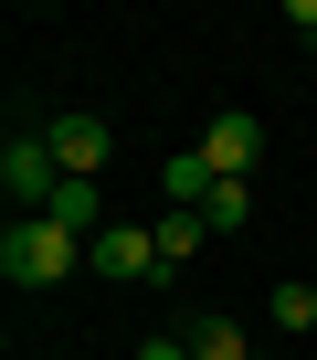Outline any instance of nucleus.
Here are the masks:
<instances>
[{"label":"nucleus","instance_id":"nucleus-1","mask_svg":"<svg viewBox=\"0 0 317 360\" xmlns=\"http://www.w3.org/2000/svg\"><path fill=\"white\" fill-rule=\"evenodd\" d=\"M85 265V244L64 233V223H43V212H11V233H0V276L11 286H64Z\"/></svg>","mask_w":317,"mask_h":360},{"label":"nucleus","instance_id":"nucleus-2","mask_svg":"<svg viewBox=\"0 0 317 360\" xmlns=\"http://www.w3.org/2000/svg\"><path fill=\"white\" fill-rule=\"evenodd\" d=\"M0 180H11V202H22V212H43V202L64 191L53 138H43V127H11V148H0Z\"/></svg>","mask_w":317,"mask_h":360},{"label":"nucleus","instance_id":"nucleus-3","mask_svg":"<svg viewBox=\"0 0 317 360\" xmlns=\"http://www.w3.org/2000/svg\"><path fill=\"white\" fill-rule=\"evenodd\" d=\"M85 265H95L106 286H148V276H158V244H148V223H106V233L85 244Z\"/></svg>","mask_w":317,"mask_h":360},{"label":"nucleus","instance_id":"nucleus-4","mask_svg":"<svg viewBox=\"0 0 317 360\" xmlns=\"http://www.w3.org/2000/svg\"><path fill=\"white\" fill-rule=\"evenodd\" d=\"M201 159H212L222 180H254V159H264V117H243V106H222V117L201 127Z\"/></svg>","mask_w":317,"mask_h":360},{"label":"nucleus","instance_id":"nucleus-5","mask_svg":"<svg viewBox=\"0 0 317 360\" xmlns=\"http://www.w3.org/2000/svg\"><path fill=\"white\" fill-rule=\"evenodd\" d=\"M43 138H53V159H64V180H95V169L116 159V138H106V117H43Z\"/></svg>","mask_w":317,"mask_h":360},{"label":"nucleus","instance_id":"nucleus-6","mask_svg":"<svg viewBox=\"0 0 317 360\" xmlns=\"http://www.w3.org/2000/svg\"><path fill=\"white\" fill-rule=\"evenodd\" d=\"M158 191H170V212H201V202L222 191V169H212L201 148H170V159H158Z\"/></svg>","mask_w":317,"mask_h":360},{"label":"nucleus","instance_id":"nucleus-7","mask_svg":"<svg viewBox=\"0 0 317 360\" xmlns=\"http://www.w3.org/2000/svg\"><path fill=\"white\" fill-rule=\"evenodd\" d=\"M43 223H64L74 244H95V233H106V191H95V180H64V191L43 202Z\"/></svg>","mask_w":317,"mask_h":360},{"label":"nucleus","instance_id":"nucleus-8","mask_svg":"<svg viewBox=\"0 0 317 360\" xmlns=\"http://www.w3.org/2000/svg\"><path fill=\"white\" fill-rule=\"evenodd\" d=\"M201 233H212L201 212H158V223H148V244H158V276H180V265L201 255Z\"/></svg>","mask_w":317,"mask_h":360},{"label":"nucleus","instance_id":"nucleus-9","mask_svg":"<svg viewBox=\"0 0 317 360\" xmlns=\"http://www.w3.org/2000/svg\"><path fill=\"white\" fill-rule=\"evenodd\" d=\"M191 360H254L243 318H191Z\"/></svg>","mask_w":317,"mask_h":360},{"label":"nucleus","instance_id":"nucleus-10","mask_svg":"<svg viewBox=\"0 0 317 360\" xmlns=\"http://www.w3.org/2000/svg\"><path fill=\"white\" fill-rule=\"evenodd\" d=\"M243 212H254V180H222V191H212V202H201V223H212V233H233V223H243Z\"/></svg>","mask_w":317,"mask_h":360},{"label":"nucleus","instance_id":"nucleus-11","mask_svg":"<svg viewBox=\"0 0 317 360\" xmlns=\"http://www.w3.org/2000/svg\"><path fill=\"white\" fill-rule=\"evenodd\" d=\"M275 328H317V286H275Z\"/></svg>","mask_w":317,"mask_h":360},{"label":"nucleus","instance_id":"nucleus-12","mask_svg":"<svg viewBox=\"0 0 317 360\" xmlns=\"http://www.w3.org/2000/svg\"><path fill=\"white\" fill-rule=\"evenodd\" d=\"M285 32H296V43L317 53V0H296V11H285Z\"/></svg>","mask_w":317,"mask_h":360},{"label":"nucleus","instance_id":"nucleus-13","mask_svg":"<svg viewBox=\"0 0 317 360\" xmlns=\"http://www.w3.org/2000/svg\"><path fill=\"white\" fill-rule=\"evenodd\" d=\"M137 360H191V339H148V349H137Z\"/></svg>","mask_w":317,"mask_h":360},{"label":"nucleus","instance_id":"nucleus-14","mask_svg":"<svg viewBox=\"0 0 317 360\" xmlns=\"http://www.w3.org/2000/svg\"><path fill=\"white\" fill-rule=\"evenodd\" d=\"M254 360H264V349H254Z\"/></svg>","mask_w":317,"mask_h":360}]
</instances>
